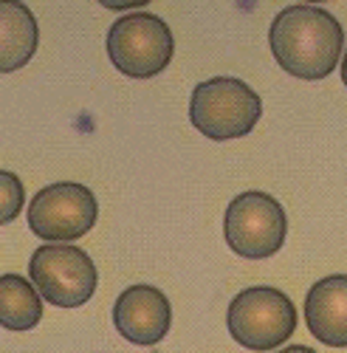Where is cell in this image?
Instances as JSON below:
<instances>
[{
  "label": "cell",
  "mask_w": 347,
  "mask_h": 353,
  "mask_svg": "<svg viewBox=\"0 0 347 353\" xmlns=\"http://www.w3.org/2000/svg\"><path fill=\"white\" fill-rule=\"evenodd\" d=\"M229 336L238 345L266 353L285 345L297 331V308L282 291L254 285L240 291L226 311Z\"/></svg>",
  "instance_id": "3"
},
{
  "label": "cell",
  "mask_w": 347,
  "mask_h": 353,
  "mask_svg": "<svg viewBox=\"0 0 347 353\" xmlns=\"http://www.w3.org/2000/svg\"><path fill=\"white\" fill-rule=\"evenodd\" d=\"M341 82L347 88V48H344V60H341Z\"/></svg>",
  "instance_id": "14"
},
{
  "label": "cell",
  "mask_w": 347,
  "mask_h": 353,
  "mask_svg": "<svg viewBox=\"0 0 347 353\" xmlns=\"http://www.w3.org/2000/svg\"><path fill=\"white\" fill-rule=\"evenodd\" d=\"M269 46L277 65L297 79H325L336 71L344 48L341 23L319 6H285L271 28Z\"/></svg>",
  "instance_id": "1"
},
{
  "label": "cell",
  "mask_w": 347,
  "mask_h": 353,
  "mask_svg": "<svg viewBox=\"0 0 347 353\" xmlns=\"http://www.w3.org/2000/svg\"><path fill=\"white\" fill-rule=\"evenodd\" d=\"M113 325L130 345L153 347L169 334V300L153 285H130L119 294L113 305Z\"/></svg>",
  "instance_id": "8"
},
{
  "label": "cell",
  "mask_w": 347,
  "mask_h": 353,
  "mask_svg": "<svg viewBox=\"0 0 347 353\" xmlns=\"http://www.w3.org/2000/svg\"><path fill=\"white\" fill-rule=\"evenodd\" d=\"M43 319V297L20 274H3L0 280V322L6 331H32Z\"/></svg>",
  "instance_id": "11"
},
{
  "label": "cell",
  "mask_w": 347,
  "mask_h": 353,
  "mask_svg": "<svg viewBox=\"0 0 347 353\" xmlns=\"http://www.w3.org/2000/svg\"><path fill=\"white\" fill-rule=\"evenodd\" d=\"M28 277L40 291V297L56 308L85 305L94 297L99 283L94 260L71 243L40 246L28 263Z\"/></svg>",
  "instance_id": "6"
},
{
  "label": "cell",
  "mask_w": 347,
  "mask_h": 353,
  "mask_svg": "<svg viewBox=\"0 0 347 353\" xmlns=\"http://www.w3.org/2000/svg\"><path fill=\"white\" fill-rule=\"evenodd\" d=\"M308 331L330 347H347V274L319 280L305 297Z\"/></svg>",
  "instance_id": "9"
},
{
  "label": "cell",
  "mask_w": 347,
  "mask_h": 353,
  "mask_svg": "<svg viewBox=\"0 0 347 353\" xmlns=\"http://www.w3.org/2000/svg\"><path fill=\"white\" fill-rule=\"evenodd\" d=\"M23 210V184L14 172H0V221L12 223Z\"/></svg>",
  "instance_id": "12"
},
{
  "label": "cell",
  "mask_w": 347,
  "mask_h": 353,
  "mask_svg": "<svg viewBox=\"0 0 347 353\" xmlns=\"http://www.w3.org/2000/svg\"><path fill=\"white\" fill-rule=\"evenodd\" d=\"M99 218L96 195L74 181L40 190L28 203V229L45 243H71L88 234Z\"/></svg>",
  "instance_id": "7"
},
{
  "label": "cell",
  "mask_w": 347,
  "mask_h": 353,
  "mask_svg": "<svg viewBox=\"0 0 347 353\" xmlns=\"http://www.w3.org/2000/svg\"><path fill=\"white\" fill-rule=\"evenodd\" d=\"M0 68L3 74H12L17 68H23L37 51V23L34 14L28 12L23 3H9L0 6Z\"/></svg>",
  "instance_id": "10"
},
{
  "label": "cell",
  "mask_w": 347,
  "mask_h": 353,
  "mask_svg": "<svg viewBox=\"0 0 347 353\" xmlns=\"http://www.w3.org/2000/svg\"><path fill=\"white\" fill-rule=\"evenodd\" d=\"M288 232L282 203L269 192H243L229 203L223 218V238L229 249L246 260L274 257Z\"/></svg>",
  "instance_id": "5"
},
{
  "label": "cell",
  "mask_w": 347,
  "mask_h": 353,
  "mask_svg": "<svg viewBox=\"0 0 347 353\" xmlns=\"http://www.w3.org/2000/svg\"><path fill=\"white\" fill-rule=\"evenodd\" d=\"M176 51L169 26L150 14L136 12L122 20H116L107 32V57L125 77L133 79H150L158 77Z\"/></svg>",
  "instance_id": "4"
},
{
  "label": "cell",
  "mask_w": 347,
  "mask_h": 353,
  "mask_svg": "<svg viewBox=\"0 0 347 353\" xmlns=\"http://www.w3.org/2000/svg\"><path fill=\"white\" fill-rule=\"evenodd\" d=\"M277 353H316L313 347H305V345H291V347H282Z\"/></svg>",
  "instance_id": "13"
},
{
  "label": "cell",
  "mask_w": 347,
  "mask_h": 353,
  "mask_svg": "<svg viewBox=\"0 0 347 353\" xmlns=\"http://www.w3.org/2000/svg\"><path fill=\"white\" fill-rule=\"evenodd\" d=\"M263 113L257 91L235 77H215L195 85L189 99V122L212 141L243 139Z\"/></svg>",
  "instance_id": "2"
}]
</instances>
